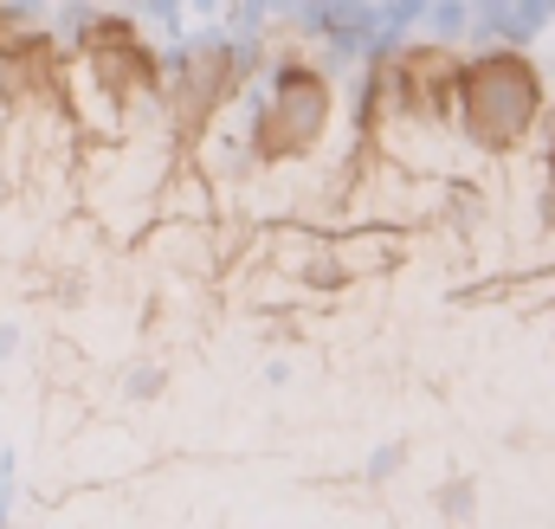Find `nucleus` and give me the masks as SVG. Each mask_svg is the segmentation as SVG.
Returning <instances> with one entry per match:
<instances>
[{
	"label": "nucleus",
	"mask_w": 555,
	"mask_h": 529,
	"mask_svg": "<svg viewBox=\"0 0 555 529\" xmlns=\"http://www.w3.org/2000/svg\"><path fill=\"white\" fill-rule=\"evenodd\" d=\"M550 111V85H543V65L517 46H491L478 59L459 65V91H452V117L465 142L478 155H511L524 149L537 124Z\"/></svg>",
	"instance_id": "obj_1"
},
{
	"label": "nucleus",
	"mask_w": 555,
	"mask_h": 529,
	"mask_svg": "<svg viewBox=\"0 0 555 529\" xmlns=\"http://www.w3.org/2000/svg\"><path fill=\"white\" fill-rule=\"evenodd\" d=\"M336 124V85L330 72L304 65V59H284L266 85V98L253 104V124H246V142H253V162L266 168H291L304 155L323 149V136Z\"/></svg>",
	"instance_id": "obj_2"
},
{
	"label": "nucleus",
	"mask_w": 555,
	"mask_h": 529,
	"mask_svg": "<svg viewBox=\"0 0 555 529\" xmlns=\"http://www.w3.org/2000/svg\"><path fill=\"white\" fill-rule=\"evenodd\" d=\"M550 168H555V136H550Z\"/></svg>",
	"instance_id": "obj_8"
},
{
	"label": "nucleus",
	"mask_w": 555,
	"mask_h": 529,
	"mask_svg": "<svg viewBox=\"0 0 555 529\" xmlns=\"http://www.w3.org/2000/svg\"><path fill=\"white\" fill-rule=\"evenodd\" d=\"M472 504H478V485H472V478H452V485L439 491V511H446V524H465V517H472Z\"/></svg>",
	"instance_id": "obj_6"
},
{
	"label": "nucleus",
	"mask_w": 555,
	"mask_h": 529,
	"mask_svg": "<svg viewBox=\"0 0 555 529\" xmlns=\"http://www.w3.org/2000/svg\"><path fill=\"white\" fill-rule=\"evenodd\" d=\"M395 472H401V446H388V452L369 459V478H395Z\"/></svg>",
	"instance_id": "obj_7"
},
{
	"label": "nucleus",
	"mask_w": 555,
	"mask_h": 529,
	"mask_svg": "<svg viewBox=\"0 0 555 529\" xmlns=\"http://www.w3.org/2000/svg\"><path fill=\"white\" fill-rule=\"evenodd\" d=\"M233 91H240V52H233V46H194V52L175 65V78H162L168 130L181 136V142H194V136L220 117V104H227Z\"/></svg>",
	"instance_id": "obj_4"
},
{
	"label": "nucleus",
	"mask_w": 555,
	"mask_h": 529,
	"mask_svg": "<svg viewBox=\"0 0 555 529\" xmlns=\"http://www.w3.org/2000/svg\"><path fill=\"white\" fill-rule=\"evenodd\" d=\"M452 91H459V59L446 46H401L369 78V124L408 117L414 130H446L452 124Z\"/></svg>",
	"instance_id": "obj_3"
},
{
	"label": "nucleus",
	"mask_w": 555,
	"mask_h": 529,
	"mask_svg": "<svg viewBox=\"0 0 555 529\" xmlns=\"http://www.w3.org/2000/svg\"><path fill=\"white\" fill-rule=\"evenodd\" d=\"M78 52L91 59V72L104 78V91H111L117 104H137L142 91L162 85V59L142 46L137 26H124V20H85Z\"/></svg>",
	"instance_id": "obj_5"
}]
</instances>
